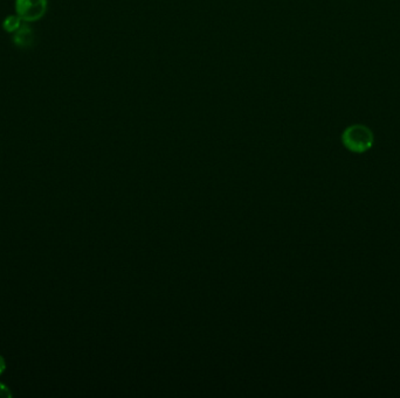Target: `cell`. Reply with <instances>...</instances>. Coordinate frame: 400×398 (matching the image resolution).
I'll return each mask as SVG.
<instances>
[{"label":"cell","instance_id":"3957f363","mask_svg":"<svg viewBox=\"0 0 400 398\" xmlns=\"http://www.w3.org/2000/svg\"><path fill=\"white\" fill-rule=\"evenodd\" d=\"M13 41H14L17 46H31L32 41H33V32L31 31L30 27L21 26L19 30L14 33Z\"/></svg>","mask_w":400,"mask_h":398},{"label":"cell","instance_id":"6da1fadb","mask_svg":"<svg viewBox=\"0 0 400 398\" xmlns=\"http://www.w3.org/2000/svg\"><path fill=\"white\" fill-rule=\"evenodd\" d=\"M342 144L352 154H362L372 149L374 136L370 127L363 124H354L343 131Z\"/></svg>","mask_w":400,"mask_h":398},{"label":"cell","instance_id":"5b68a950","mask_svg":"<svg viewBox=\"0 0 400 398\" xmlns=\"http://www.w3.org/2000/svg\"><path fill=\"white\" fill-rule=\"evenodd\" d=\"M12 394L10 389L3 383H0V397H11Z\"/></svg>","mask_w":400,"mask_h":398},{"label":"cell","instance_id":"8992f818","mask_svg":"<svg viewBox=\"0 0 400 398\" xmlns=\"http://www.w3.org/2000/svg\"><path fill=\"white\" fill-rule=\"evenodd\" d=\"M5 369H6V362H5L4 357L0 355V375L5 372Z\"/></svg>","mask_w":400,"mask_h":398},{"label":"cell","instance_id":"277c9868","mask_svg":"<svg viewBox=\"0 0 400 398\" xmlns=\"http://www.w3.org/2000/svg\"><path fill=\"white\" fill-rule=\"evenodd\" d=\"M23 20L20 19L19 17L17 16H8L5 18L4 21H3V30H4L6 33H16L20 27L23 26L21 23Z\"/></svg>","mask_w":400,"mask_h":398},{"label":"cell","instance_id":"7a4b0ae2","mask_svg":"<svg viewBox=\"0 0 400 398\" xmlns=\"http://www.w3.org/2000/svg\"><path fill=\"white\" fill-rule=\"evenodd\" d=\"M47 0H16L17 16L25 23H34L41 19L47 12Z\"/></svg>","mask_w":400,"mask_h":398}]
</instances>
